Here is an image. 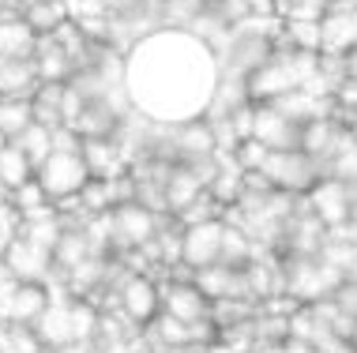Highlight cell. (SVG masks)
<instances>
[{
    "label": "cell",
    "mask_w": 357,
    "mask_h": 353,
    "mask_svg": "<svg viewBox=\"0 0 357 353\" xmlns=\"http://www.w3.org/2000/svg\"><path fill=\"white\" fill-rule=\"evenodd\" d=\"M346 274L339 267L324 263L320 256H289L282 263V290L286 297H294L297 304H320L331 301L342 290Z\"/></svg>",
    "instance_id": "cell-1"
},
{
    "label": "cell",
    "mask_w": 357,
    "mask_h": 353,
    "mask_svg": "<svg viewBox=\"0 0 357 353\" xmlns=\"http://www.w3.org/2000/svg\"><path fill=\"white\" fill-rule=\"evenodd\" d=\"M34 177H38V185L45 188V196H50L53 203H61V199L83 192L86 180H91V169H86V162H83V150H53V155L38 166Z\"/></svg>",
    "instance_id": "cell-2"
},
{
    "label": "cell",
    "mask_w": 357,
    "mask_h": 353,
    "mask_svg": "<svg viewBox=\"0 0 357 353\" xmlns=\"http://www.w3.org/2000/svg\"><path fill=\"white\" fill-rule=\"evenodd\" d=\"M264 173L271 177V185L278 192H289V196H308L320 180V162L308 158L305 150H271L264 162Z\"/></svg>",
    "instance_id": "cell-3"
},
{
    "label": "cell",
    "mask_w": 357,
    "mask_h": 353,
    "mask_svg": "<svg viewBox=\"0 0 357 353\" xmlns=\"http://www.w3.org/2000/svg\"><path fill=\"white\" fill-rule=\"evenodd\" d=\"M113 248H121L124 256L147 248L162 230V214H154L151 207H143L139 199L132 203H117L113 207Z\"/></svg>",
    "instance_id": "cell-4"
},
{
    "label": "cell",
    "mask_w": 357,
    "mask_h": 353,
    "mask_svg": "<svg viewBox=\"0 0 357 353\" xmlns=\"http://www.w3.org/2000/svg\"><path fill=\"white\" fill-rule=\"evenodd\" d=\"M121 312L136 323V327L154 323L162 316V290H158V282H154L151 274H143V271L124 274V282H121Z\"/></svg>",
    "instance_id": "cell-5"
},
{
    "label": "cell",
    "mask_w": 357,
    "mask_h": 353,
    "mask_svg": "<svg viewBox=\"0 0 357 353\" xmlns=\"http://www.w3.org/2000/svg\"><path fill=\"white\" fill-rule=\"evenodd\" d=\"M72 293L68 285H56V290H50V308L38 316L34 331L38 338H42L45 350H61V346H72L75 342V323H72Z\"/></svg>",
    "instance_id": "cell-6"
},
{
    "label": "cell",
    "mask_w": 357,
    "mask_h": 353,
    "mask_svg": "<svg viewBox=\"0 0 357 353\" xmlns=\"http://www.w3.org/2000/svg\"><path fill=\"white\" fill-rule=\"evenodd\" d=\"M222 237H226V218H211V222L185 226V248H181V263L192 271H204L211 263H222Z\"/></svg>",
    "instance_id": "cell-7"
},
{
    "label": "cell",
    "mask_w": 357,
    "mask_h": 353,
    "mask_svg": "<svg viewBox=\"0 0 357 353\" xmlns=\"http://www.w3.org/2000/svg\"><path fill=\"white\" fill-rule=\"evenodd\" d=\"M45 308H50V285L42 282H15L8 293H0V323L34 327Z\"/></svg>",
    "instance_id": "cell-8"
},
{
    "label": "cell",
    "mask_w": 357,
    "mask_h": 353,
    "mask_svg": "<svg viewBox=\"0 0 357 353\" xmlns=\"http://www.w3.org/2000/svg\"><path fill=\"white\" fill-rule=\"evenodd\" d=\"M297 91V79L294 72H289L286 56L275 49V56L264 64V68H256L252 75L245 79V98L256 102V106H267V102H278L282 94Z\"/></svg>",
    "instance_id": "cell-9"
},
{
    "label": "cell",
    "mask_w": 357,
    "mask_h": 353,
    "mask_svg": "<svg viewBox=\"0 0 357 353\" xmlns=\"http://www.w3.org/2000/svg\"><path fill=\"white\" fill-rule=\"evenodd\" d=\"M4 263H8V271H12L19 282H42V285L50 282V274L56 271V263H53V252H50V248H42V244L26 241L23 233H19L15 241L8 244Z\"/></svg>",
    "instance_id": "cell-10"
},
{
    "label": "cell",
    "mask_w": 357,
    "mask_h": 353,
    "mask_svg": "<svg viewBox=\"0 0 357 353\" xmlns=\"http://www.w3.org/2000/svg\"><path fill=\"white\" fill-rule=\"evenodd\" d=\"M305 203H308V211L327 226V230L350 222V185H346V180L320 177V180H316V188L305 196Z\"/></svg>",
    "instance_id": "cell-11"
},
{
    "label": "cell",
    "mask_w": 357,
    "mask_h": 353,
    "mask_svg": "<svg viewBox=\"0 0 357 353\" xmlns=\"http://www.w3.org/2000/svg\"><path fill=\"white\" fill-rule=\"evenodd\" d=\"M162 312L181 323H211V301L196 290L192 279L166 282V290H162Z\"/></svg>",
    "instance_id": "cell-12"
},
{
    "label": "cell",
    "mask_w": 357,
    "mask_h": 353,
    "mask_svg": "<svg viewBox=\"0 0 357 353\" xmlns=\"http://www.w3.org/2000/svg\"><path fill=\"white\" fill-rule=\"evenodd\" d=\"M252 139H259L267 150H301V124L289 120L286 113H278L275 106H256Z\"/></svg>",
    "instance_id": "cell-13"
},
{
    "label": "cell",
    "mask_w": 357,
    "mask_h": 353,
    "mask_svg": "<svg viewBox=\"0 0 357 353\" xmlns=\"http://www.w3.org/2000/svg\"><path fill=\"white\" fill-rule=\"evenodd\" d=\"M204 192H207V185H204V177H199L192 166L177 162V166L169 169V177H166V207H169L173 218L185 214Z\"/></svg>",
    "instance_id": "cell-14"
},
{
    "label": "cell",
    "mask_w": 357,
    "mask_h": 353,
    "mask_svg": "<svg viewBox=\"0 0 357 353\" xmlns=\"http://www.w3.org/2000/svg\"><path fill=\"white\" fill-rule=\"evenodd\" d=\"M38 34L23 15H0V56L8 61H34Z\"/></svg>",
    "instance_id": "cell-15"
},
{
    "label": "cell",
    "mask_w": 357,
    "mask_h": 353,
    "mask_svg": "<svg viewBox=\"0 0 357 353\" xmlns=\"http://www.w3.org/2000/svg\"><path fill=\"white\" fill-rule=\"evenodd\" d=\"M34 68L42 75V83H68L75 75V64L68 49L56 42L53 34H42L38 38V49H34Z\"/></svg>",
    "instance_id": "cell-16"
},
{
    "label": "cell",
    "mask_w": 357,
    "mask_h": 353,
    "mask_svg": "<svg viewBox=\"0 0 357 353\" xmlns=\"http://www.w3.org/2000/svg\"><path fill=\"white\" fill-rule=\"evenodd\" d=\"M42 87L34 61H8L0 56V98H34Z\"/></svg>",
    "instance_id": "cell-17"
},
{
    "label": "cell",
    "mask_w": 357,
    "mask_h": 353,
    "mask_svg": "<svg viewBox=\"0 0 357 353\" xmlns=\"http://www.w3.org/2000/svg\"><path fill=\"white\" fill-rule=\"evenodd\" d=\"M207 192L215 196L226 211L245 199V169H241L237 155H218V173H215V180H211Z\"/></svg>",
    "instance_id": "cell-18"
},
{
    "label": "cell",
    "mask_w": 357,
    "mask_h": 353,
    "mask_svg": "<svg viewBox=\"0 0 357 353\" xmlns=\"http://www.w3.org/2000/svg\"><path fill=\"white\" fill-rule=\"evenodd\" d=\"M91 241H86V230L83 226H64V233H61V241H56V248H53V263H56V274H68V271H75L83 260H91Z\"/></svg>",
    "instance_id": "cell-19"
},
{
    "label": "cell",
    "mask_w": 357,
    "mask_h": 353,
    "mask_svg": "<svg viewBox=\"0 0 357 353\" xmlns=\"http://www.w3.org/2000/svg\"><path fill=\"white\" fill-rule=\"evenodd\" d=\"M19 15H23L38 34H53L61 23H68L64 0H19Z\"/></svg>",
    "instance_id": "cell-20"
},
{
    "label": "cell",
    "mask_w": 357,
    "mask_h": 353,
    "mask_svg": "<svg viewBox=\"0 0 357 353\" xmlns=\"http://www.w3.org/2000/svg\"><path fill=\"white\" fill-rule=\"evenodd\" d=\"M34 162L23 155V147H15V143H4L0 147V185L8 188V192H15V188H23L26 180H34Z\"/></svg>",
    "instance_id": "cell-21"
},
{
    "label": "cell",
    "mask_w": 357,
    "mask_h": 353,
    "mask_svg": "<svg viewBox=\"0 0 357 353\" xmlns=\"http://www.w3.org/2000/svg\"><path fill=\"white\" fill-rule=\"evenodd\" d=\"M64 87L68 83H42L34 94V120L45 128H64Z\"/></svg>",
    "instance_id": "cell-22"
},
{
    "label": "cell",
    "mask_w": 357,
    "mask_h": 353,
    "mask_svg": "<svg viewBox=\"0 0 357 353\" xmlns=\"http://www.w3.org/2000/svg\"><path fill=\"white\" fill-rule=\"evenodd\" d=\"M34 124V102L31 98H0V128L8 143H15Z\"/></svg>",
    "instance_id": "cell-23"
},
{
    "label": "cell",
    "mask_w": 357,
    "mask_h": 353,
    "mask_svg": "<svg viewBox=\"0 0 357 353\" xmlns=\"http://www.w3.org/2000/svg\"><path fill=\"white\" fill-rule=\"evenodd\" d=\"M324 177L346 180V185H354V180H357V139H354V132H350V128H346V136H342V143H339V150H335V155L327 158Z\"/></svg>",
    "instance_id": "cell-24"
},
{
    "label": "cell",
    "mask_w": 357,
    "mask_h": 353,
    "mask_svg": "<svg viewBox=\"0 0 357 353\" xmlns=\"http://www.w3.org/2000/svg\"><path fill=\"white\" fill-rule=\"evenodd\" d=\"M53 132H56V128H45V124H38V120H34L31 128H26L23 136L15 139V147H23V155L34 162V169L53 155Z\"/></svg>",
    "instance_id": "cell-25"
},
{
    "label": "cell",
    "mask_w": 357,
    "mask_h": 353,
    "mask_svg": "<svg viewBox=\"0 0 357 353\" xmlns=\"http://www.w3.org/2000/svg\"><path fill=\"white\" fill-rule=\"evenodd\" d=\"M19 226H23V214H19V207L12 203V199H4L0 203V260H4L8 244L19 237Z\"/></svg>",
    "instance_id": "cell-26"
},
{
    "label": "cell",
    "mask_w": 357,
    "mask_h": 353,
    "mask_svg": "<svg viewBox=\"0 0 357 353\" xmlns=\"http://www.w3.org/2000/svg\"><path fill=\"white\" fill-rule=\"evenodd\" d=\"M12 203L19 207V214H26V211H34V207H45V203H53V199L45 196V188L38 185V177H34V180H26L23 188H15V192H12Z\"/></svg>",
    "instance_id": "cell-27"
},
{
    "label": "cell",
    "mask_w": 357,
    "mask_h": 353,
    "mask_svg": "<svg viewBox=\"0 0 357 353\" xmlns=\"http://www.w3.org/2000/svg\"><path fill=\"white\" fill-rule=\"evenodd\" d=\"M237 155V162H241V169H264V162H267V155H271V150L264 147V143L259 139H241V147L234 150Z\"/></svg>",
    "instance_id": "cell-28"
},
{
    "label": "cell",
    "mask_w": 357,
    "mask_h": 353,
    "mask_svg": "<svg viewBox=\"0 0 357 353\" xmlns=\"http://www.w3.org/2000/svg\"><path fill=\"white\" fill-rule=\"evenodd\" d=\"M335 106L342 109H354L357 113V79H346L339 91H335Z\"/></svg>",
    "instance_id": "cell-29"
},
{
    "label": "cell",
    "mask_w": 357,
    "mask_h": 353,
    "mask_svg": "<svg viewBox=\"0 0 357 353\" xmlns=\"http://www.w3.org/2000/svg\"><path fill=\"white\" fill-rule=\"evenodd\" d=\"M282 353H327V350L312 346V342H301V338H286L282 342Z\"/></svg>",
    "instance_id": "cell-30"
},
{
    "label": "cell",
    "mask_w": 357,
    "mask_h": 353,
    "mask_svg": "<svg viewBox=\"0 0 357 353\" xmlns=\"http://www.w3.org/2000/svg\"><path fill=\"white\" fill-rule=\"evenodd\" d=\"M53 353H98V346H94V342H72V346H61Z\"/></svg>",
    "instance_id": "cell-31"
},
{
    "label": "cell",
    "mask_w": 357,
    "mask_h": 353,
    "mask_svg": "<svg viewBox=\"0 0 357 353\" xmlns=\"http://www.w3.org/2000/svg\"><path fill=\"white\" fill-rule=\"evenodd\" d=\"M245 353H282V342H256V346H248Z\"/></svg>",
    "instance_id": "cell-32"
},
{
    "label": "cell",
    "mask_w": 357,
    "mask_h": 353,
    "mask_svg": "<svg viewBox=\"0 0 357 353\" xmlns=\"http://www.w3.org/2000/svg\"><path fill=\"white\" fill-rule=\"evenodd\" d=\"M4 143H8V136H4V128H0V147H4Z\"/></svg>",
    "instance_id": "cell-33"
}]
</instances>
